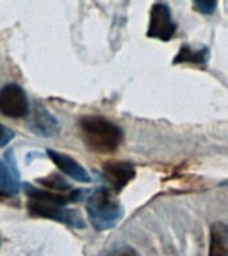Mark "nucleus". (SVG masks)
<instances>
[{"instance_id": "nucleus-16", "label": "nucleus", "mask_w": 228, "mask_h": 256, "mask_svg": "<svg viewBox=\"0 0 228 256\" xmlns=\"http://www.w3.org/2000/svg\"><path fill=\"white\" fill-rule=\"evenodd\" d=\"M112 256H139V254L134 250V248L128 247V246H124V247L118 248Z\"/></svg>"}, {"instance_id": "nucleus-4", "label": "nucleus", "mask_w": 228, "mask_h": 256, "mask_svg": "<svg viewBox=\"0 0 228 256\" xmlns=\"http://www.w3.org/2000/svg\"><path fill=\"white\" fill-rule=\"evenodd\" d=\"M0 112L12 119L28 115L30 104L23 88L16 83H10L0 90Z\"/></svg>"}, {"instance_id": "nucleus-5", "label": "nucleus", "mask_w": 228, "mask_h": 256, "mask_svg": "<svg viewBox=\"0 0 228 256\" xmlns=\"http://www.w3.org/2000/svg\"><path fill=\"white\" fill-rule=\"evenodd\" d=\"M176 31L175 23L172 22L171 12L167 6L164 4H155L151 8V15H150V26H148L147 35L150 38L168 42L171 40Z\"/></svg>"}, {"instance_id": "nucleus-3", "label": "nucleus", "mask_w": 228, "mask_h": 256, "mask_svg": "<svg viewBox=\"0 0 228 256\" xmlns=\"http://www.w3.org/2000/svg\"><path fill=\"white\" fill-rule=\"evenodd\" d=\"M27 207L31 216L55 220V222H59V223L67 224L70 227H86L84 220L82 219L79 212L74 211V210H68V208H66V206L48 203V202L38 199H30Z\"/></svg>"}, {"instance_id": "nucleus-9", "label": "nucleus", "mask_w": 228, "mask_h": 256, "mask_svg": "<svg viewBox=\"0 0 228 256\" xmlns=\"http://www.w3.org/2000/svg\"><path fill=\"white\" fill-rule=\"evenodd\" d=\"M19 191L20 179L14 160H11V163L0 160V199L12 198Z\"/></svg>"}, {"instance_id": "nucleus-1", "label": "nucleus", "mask_w": 228, "mask_h": 256, "mask_svg": "<svg viewBox=\"0 0 228 256\" xmlns=\"http://www.w3.org/2000/svg\"><path fill=\"white\" fill-rule=\"evenodd\" d=\"M80 135L84 144L98 154L116 151L123 140V131L102 116H84L79 122Z\"/></svg>"}, {"instance_id": "nucleus-10", "label": "nucleus", "mask_w": 228, "mask_h": 256, "mask_svg": "<svg viewBox=\"0 0 228 256\" xmlns=\"http://www.w3.org/2000/svg\"><path fill=\"white\" fill-rule=\"evenodd\" d=\"M210 234L208 256H228V224L214 223Z\"/></svg>"}, {"instance_id": "nucleus-6", "label": "nucleus", "mask_w": 228, "mask_h": 256, "mask_svg": "<svg viewBox=\"0 0 228 256\" xmlns=\"http://www.w3.org/2000/svg\"><path fill=\"white\" fill-rule=\"evenodd\" d=\"M24 192L27 194L30 199H38L43 200V202H48V203L59 204V206H67L70 203H76L83 200L87 196L88 191H83V190H71L68 192H58L51 191V190H40L36 188L31 184L26 183L23 186Z\"/></svg>"}, {"instance_id": "nucleus-13", "label": "nucleus", "mask_w": 228, "mask_h": 256, "mask_svg": "<svg viewBox=\"0 0 228 256\" xmlns=\"http://www.w3.org/2000/svg\"><path fill=\"white\" fill-rule=\"evenodd\" d=\"M42 186L47 188V190H51V191H58V192H68L71 191L72 187L71 184H68L66 180L62 178L58 174H51L48 175L47 178H43V179H38Z\"/></svg>"}, {"instance_id": "nucleus-8", "label": "nucleus", "mask_w": 228, "mask_h": 256, "mask_svg": "<svg viewBox=\"0 0 228 256\" xmlns=\"http://www.w3.org/2000/svg\"><path fill=\"white\" fill-rule=\"evenodd\" d=\"M47 155L54 162L56 167L70 178L78 180V182H82V183L91 182V178L88 175V172L86 171V168L82 167L74 158L66 155V154H62L59 151H55V150H47Z\"/></svg>"}, {"instance_id": "nucleus-12", "label": "nucleus", "mask_w": 228, "mask_h": 256, "mask_svg": "<svg viewBox=\"0 0 228 256\" xmlns=\"http://www.w3.org/2000/svg\"><path fill=\"white\" fill-rule=\"evenodd\" d=\"M35 128H39L42 135H54L58 131V123L44 108H39L35 116Z\"/></svg>"}, {"instance_id": "nucleus-7", "label": "nucleus", "mask_w": 228, "mask_h": 256, "mask_svg": "<svg viewBox=\"0 0 228 256\" xmlns=\"http://www.w3.org/2000/svg\"><path fill=\"white\" fill-rule=\"evenodd\" d=\"M104 178L115 194H119L134 178L135 168L128 162H110L103 166Z\"/></svg>"}, {"instance_id": "nucleus-2", "label": "nucleus", "mask_w": 228, "mask_h": 256, "mask_svg": "<svg viewBox=\"0 0 228 256\" xmlns=\"http://www.w3.org/2000/svg\"><path fill=\"white\" fill-rule=\"evenodd\" d=\"M86 210L92 227L98 231H106L115 227L123 216L122 206L111 190L106 187L98 188L88 196Z\"/></svg>"}, {"instance_id": "nucleus-14", "label": "nucleus", "mask_w": 228, "mask_h": 256, "mask_svg": "<svg viewBox=\"0 0 228 256\" xmlns=\"http://www.w3.org/2000/svg\"><path fill=\"white\" fill-rule=\"evenodd\" d=\"M195 8L200 14L204 15H212L218 6V0H194Z\"/></svg>"}, {"instance_id": "nucleus-15", "label": "nucleus", "mask_w": 228, "mask_h": 256, "mask_svg": "<svg viewBox=\"0 0 228 256\" xmlns=\"http://www.w3.org/2000/svg\"><path fill=\"white\" fill-rule=\"evenodd\" d=\"M15 138V132L11 128H8L4 124H0V147L7 146L12 139Z\"/></svg>"}, {"instance_id": "nucleus-11", "label": "nucleus", "mask_w": 228, "mask_h": 256, "mask_svg": "<svg viewBox=\"0 0 228 256\" xmlns=\"http://www.w3.org/2000/svg\"><path fill=\"white\" fill-rule=\"evenodd\" d=\"M208 60V50H194L188 44H183L180 48L179 54L174 59V64L180 63H191L194 66H204Z\"/></svg>"}]
</instances>
